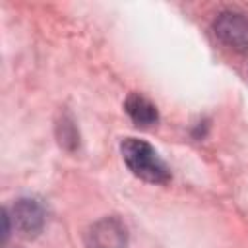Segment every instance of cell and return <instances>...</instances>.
<instances>
[{"instance_id": "5", "label": "cell", "mask_w": 248, "mask_h": 248, "mask_svg": "<svg viewBox=\"0 0 248 248\" xmlns=\"http://www.w3.org/2000/svg\"><path fill=\"white\" fill-rule=\"evenodd\" d=\"M124 107H126L128 116L136 122V126L147 128V126H153L159 120L157 107L147 97H143L141 93H130Z\"/></svg>"}, {"instance_id": "1", "label": "cell", "mask_w": 248, "mask_h": 248, "mask_svg": "<svg viewBox=\"0 0 248 248\" xmlns=\"http://www.w3.org/2000/svg\"><path fill=\"white\" fill-rule=\"evenodd\" d=\"M120 151L126 167L138 178L151 184H167L170 180L169 167L147 141L138 138H126L120 143Z\"/></svg>"}, {"instance_id": "3", "label": "cell", "mask_w": 248, "mask_h": 248, "mask_svg": "<svg viewBox=\"0 0 248 248\" xmlns=\"http://www.w3.org/2000/svg\"><path fill=\"white\" fill-rule=\"evenodd\" d=\"M91 246L93 248H124L126 231L116 219H105L91 229Z\"/></svg>"}, {"instance_id": "4", "label": "cell", "mask_w": 248, "mask_h": 248, "mask_svg": "<svg viewBox=\"0 0 248 248\" xmlns=\"http://www.w3.org/2000/svg\"><path fill=\"white\" fill-rule=\"evenodd\" d=\"M14 223L17 231L25 236H33L43 227V209L33 200H19L14 209Z\"/></svg>"}, {"instance_id": "2", "label": "cell", "mask_w": 248, "mask_h": 248, "mask_svg": "<svg viewBox=\"0 0 248 248\" xmlns=\"http://www.w3.org/2000/svg\"><path fill=\"white\" fill-rule=\"evenodd\" d=\"M217 35L232 46H246L248 45V21L238 14H223L219 21H215Z\"/></svg>"}]
</instances>
